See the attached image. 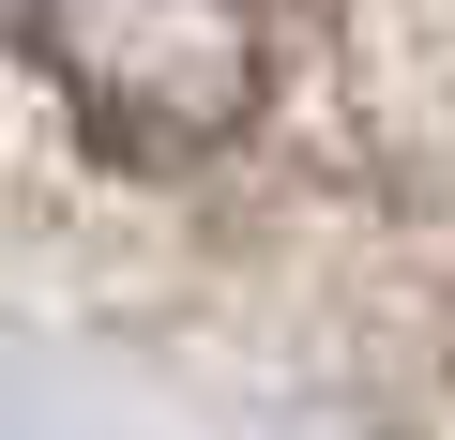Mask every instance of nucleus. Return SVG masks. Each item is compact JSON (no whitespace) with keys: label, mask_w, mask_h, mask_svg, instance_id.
Masks as SVG:
<instances>
[{"label":"nucleus","mask_w":455,"mask_h":440,"mask_svg":"<svg viewBox=\"0 0 455 440\" xmlns=\"http://www.w3.org/2000/svg\"><path fill=\"white\" fill-rule=\"evenodd\" d=\"M16 31L107 167H197L274 92L259 0H16Z\"/></svg>","instance_id":"f257e3e1"}]
</instances>
